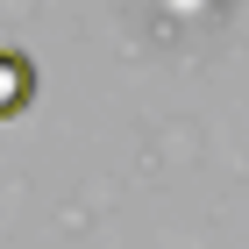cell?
Listing matches in <instances>:
<instances>
[{"label":"cell","instance_id":"6da1fadb","mask_svg":"<svg viewBox=\"0 0 249 249\" xmlns=\"http://www.w3.org/2000/svg\"><path fill=\"white\" fill-rule=\"evenodd\" d=\"M29 100H36V64L21 50H0V121H15Z\"/></svg>","mask_w":249,"mask_h":249}]
</instances>
